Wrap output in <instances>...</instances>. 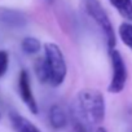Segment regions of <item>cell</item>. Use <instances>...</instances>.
Returning <instances> with one entry per match:
<instances>
[{
    "label": "cell",
    "mask_w": 132,
    "mask_h": 132,
    "mask_svg": "<svg viewBox=\"0 0 132 132\" xmlns=\"http://www.w3.org/2000/svg\"><path fill=\"white\" fill-rule=\"evenodd\" d=\"M69 123V118L66 114L65 109L61 105H52L49 109V124L53 129L61 131Z\"/></svg>",
    "instance_id": "7"
},
{
    "label": "cell",
    "mask_w": 132,
    "mask_h": 132,
    "mask_svg": "<svg viewBox=\"0 0 132 132\" xmlns=\"http://www.w3.org/2000/svg\"><path fill=\"white\" fill-rule=\"evenodd\" d=\"M18 93L21 96L22 102L26 105V108L30 110V113L38 114L39 113V106H38L36 98H35L34 92H32L30 75L26 70L20 71V75H18Z\"/></svg>",
    "instance_id": "5"
},
{
    "label": "cell",
    "mask_w": 132,
    "mask_h": 132,
    "mask_svg": "<svg viewBox=\"0 0 132 132\" xmlns=\"http://www.w3.org/2000/svg\"><path fill=\"white\" fill-rule=\"evenodd\" d=\"M43 58L48 74V84L51 87L62 86L68 75V65L61 48L56 43H45Z\"/></svg>",
    "instance_id": "2"
},
{
    "label": "cell",
    "mask_w": 132,
    "mask_h": 132,
    "mask_svg": "<svg viewBox=\"0 0 132 132\" xmlns=\"http://www.w3.org/2000/svg\"><path fill=\"white\" fill-rule=\"evenodd\" d=\"M96 132H108V131H106V129H105V128H104V127H98V128H97V131H96Z\"/></svg>",
    "instance_id": "14"
},
{
    "label": "cell",
    "mask_w": 132,
    "mask_h": 132,
    "mask_svg": "<svg viewBox=\"0 0 132 132\" xmlns=\"http://www.w3.org/2000/svg\"><path fill=\"white\" fill-rule=\"evenodd\" d=\"M86 9H87V13L89 14V17L95 21V23L98 26V29L104 34L109 51L113 49L117 43V36H115L113 23H111L106 11L101 5V3L98 0H86Z\"/></svg>",
    "instance_id": "3"
},
{
    "label": "cell",
    "mask_w": 132,
    "mask_h": 132,
    "mask_svg": "<svg viewBox=\"0 0 132 132\" xmlns=\"http://www.w3.org/2000/svg\"><path fill=\"white\" fill-rule=\"evenodd\" d=\"M109 56L111 63V78L108 86V91L110 93L118 95L126 88L127 79H128V70H127L124 58L119 51L113 48L109 51Z\"/></svg>",
    "instance_id": "4"
},
{
    "label": "cell",
    "mask_w": 132,
    "mask_h": 132,
    "mask_svg": "<svg viewBox=\"0 0 132 132\" xmlns=\"http://www.w3.org/2000/svg\"><path fill=\"white\" fill-rule=\"evenodd\" d=\"M109 3L123 18L132 21V0H109Z\"/></svg>",
    "instance_id": "9"
},
{
    "label": "cell",
    "mask_w": 132,
    "mask_h": 132,
    "mask_svg": "<svg viewBox=\"0 0 132 132\" xmlns=\"http://www.w3.org/2000/svg\"><path fill=\"white\" fill-rule=\"evenodd\" d=\"M131 132H132V131H131Z\"/></svg>",
    "instance_id": "15"
},
{
    "label": "cell",
    "mask_w": 132,
    "mask_h": 132,
    "mask_svg": "<svg viewBox=\"0 0 132 132\" xmlns=\"http://www.w3.org/2000/svg\"><path fill=\"white\" fill-rule=\"evenodd\" d=\"M77 106L79 115L91 126H98L104 122L106 104L104 95L93 88L80 89L77 95Z\"/></svg>",
    "instance_id": "1"
},
{
    "label": "cell",
    "mask_w": 132,
    "mask_h": 132,
    "mask_svg": "<svg viewBox=\"0 0 132 132\" xmlns=\"http://www.w3.org/2000/svg\"><path fill=\"white\" fill-rule=\"evenodd\" d=\"M75 132H87V131H86V128L82 124H77L75 126Z\"/></svg>",
    "instance_id": "13"
},
{
    "label": "cell",
    "mask_w": 132,
    "mask_h": 132,
    "mask_svg": "<svg viewBox=\"0 0 132 132\" xmlns=\"http://www.w3.org/2000/svg\"><path fill=\"white\" fill-rule=\"evenodd\" d=\"M9 68V54L7 51L0 49V78H3Z\"/></svg>",
    "instance_id": "12"
},
{
    "label": "cell",
    "mask_w": 132,
    "mask_h": 132,
    "mask_svg": "<svg viewBox=\"0 0 132 132\" xmlns=\"http://www.w3.org/2000/svg\"><path fill=\"white\" fill-rule=\"evenodd\" d=\"M21 48H22L23 53L31 56V54H36V53L40 52L42 43H40L39 39H36L34 36H26L21 42Z\"/></svg>",
    "instance_id": "10"
},
{
    "label": "cell",
    "mask_w": 132,
    "mask_h": 132,
    "mask_svg": "<svg viewBox=\"0 0 132 132\" xmlns=\"http://www.w3.org/2000/svg\"><path fill=\"white\" fill-rule=\"evenodd\" d=\"M118 35L123 44L132 52V22H123L119 25Z\"/></svg>",
    "instance_id": "11"
},
{
    "label": "cell",
    "mask_w": 132,
    "mask_h": 132,
    "mask_svg": "<svg viewBox=\"0 0 132 132\" xmlns=\"http://www.w3.org/2000/svg\"><path fill=\"white\" fill-rule=\"evenodd\" d=\"M27 22H29V18L23 12L18 9H13V8L0 7V26L2 27L17 30V29L25 27Z\"/></svg>",
    "instance_id": "6"
},
{
    "label": "cell",
    "mask_w": 132,
    "mask_h": 132,
    "mask_svg": "<svg viewBox=\"0 0 132 132\" xmlns=\"http://www.w3.org/2000/svg\"><path fill=\"white\" fill-rule=\"evenodd\" d=\"M11 122L16 132H42L31 120L17 113L11 114Z\"/></svg>",
    "instance_id": "8"
}]
</instances>
